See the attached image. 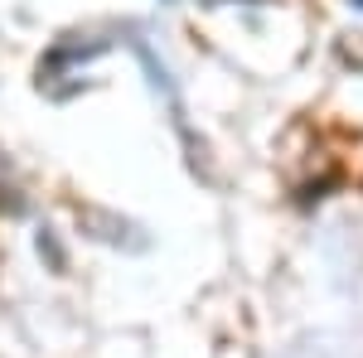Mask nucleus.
Masks as SVG:
<instances>
[{
  "instance_id": "f257e3e1",
  "label": "nucleus",
  "mask_w": 363,
  "mask_h": 358,
  "mask_svg": "<svg viewBox=\"0 0 363 358\" xmlns=\"http://www.w3.org/2000/svg\"><path fill=\"white\" fill-rule=\"evenodd\" d=\"M359 5H363V0H359Z\"/></svg>"
}]
</instances>
